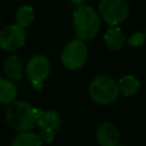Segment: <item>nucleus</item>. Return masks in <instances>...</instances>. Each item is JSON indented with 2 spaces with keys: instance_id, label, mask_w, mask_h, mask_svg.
<instances>
[{
  "instance_id": "1",
  "label": "nucleus",
  "mask_w": 146,
  "mask_h": 146,
  "mask_svg": "<svg viewBox=\"0 0 146 146\" xmlns=\"http://www.w3.org/2000/svg\"><path fill=\"white\" fill-rule=\"evenodd\" d=\"M41 110L34 107L25 100H14L8 104L5 119L10 128L18 132L31 131L35 125Z\"/></svg>"
},
{
  "instance_id": "2",
  "label": "nucleus",
  "mask_w": 146,
  "mask_h": 146,
  "mask_svg": "<svg viewBox=\"0 0 146 146\" xmlns=\"http://www.w3.org/2000/svg\"><path fill=\"white\" fill-rule=\"evenodd\" d=\"M72 27L76 39L91 40L100 31V17L92 7L79 6L72 14Z\"/></svg>"
},
{
  "instance_id": "3",
  "label": "nucleus",
  "mask_w": 146,
  "mask_h": 146,
  "mask_svg": "<svg viewBox=\"0 0 146 146\" xmlns=\"http://www.w3.org/2000/svg\"><path fill=\"white\" fill-rule=\"evenodd\" d=\"M90 99L102 106L113 104L120 96L117 82L108 75L95 76L88 87Z\"/></svg>"
},
{
  "instance_id": "4",
  "label": "nucleus",
  "mask_w": 146,
  "mask_h": 146,
  "mask_svg": "<svg viewBox=\"0 0 146 146\" xmlns=\"http://www.w3.org/2000/svg\"><path fill=\"white\" fill-rule=\"evenodd\" d=\"M97 13L110 26H119L130 15V6L127 0H100Z\"/></svg>"
},
{
  "instance_id": "5",
  "label": "nucleus",
  "mask_w": 146,
  "mask_h": 146,
  "mask_svg": "<svg viewBox=\"0 0 146 146\" xmlns=\"http://www.w3.org/2000/svg\"><path fill=\"white\" fill-rule=\"evenodd\" d=\"M87 58H88V47L84 43V41L79 39L68 41L64 46L60 54L62 64L71 71L80 70L86 64Z\"/></svg>"
},
{
  "instance_id": "6",
  "label": "nucleus",
  "mask_w": 146,
  "mask_h": 146,
  "mask_svg": "<svg viewBox=\"0 0 146 146\" xmlns=\"http://www.w3.org/2000/svg\"><path fill=\"white\" fill-rule=\"evenodd\" d=\"M24 72L33 88L41 90L43 81L47 80L50 74V62L43 55H34L27 60Z\"/></svg>"
},
{
  "instance_id": "7",
  "label": "nucleus",
  "mask_w": 146,
  "mask_h": 146,
  "mask_svg": "<svg viewBox=\"0 0 146 146\" xmlns=\"http://www.w3.org/2000/svg\"><path fill=\"white\" fill-rule=\"evenodd\" d=\"M36 125L40 128L41 132L39 133V137L43 143H51L55 138L56 131L60 128L62 125V117L60 115L52 110H47V111H41Z\"/></svg>"
},
{
  "instance_id": "8",
  "label": "nucleus",
  "mask_w": 146,
  "mask_h": 146,
  "mask_svg": "<svg viewBox=\"0 0 146 146\" xmlns=\"http://www.w3.org/2000/svg\"><path fill=\"white\" fill-rule=\"evenodd\" d=\"M26 41V31L17 24H9L0 32V47L9 52L21 49Z\"/></svg>"
},
{
  "instance_id": "9",
  "label": "nucleus",
  "mask_w": 146,
  "mask_h": 146,
  "mask_svg": "<svg viewBox=\"0 0 146 146\" xmlns=\"http://www.w3.org/2000/svg\"><path fill=\"white\" fill-rule=\"evenodd\" d=\"M96 140L99 146H116L120 144V131L112 122H103L97 127Z\"/></svg>"
},
{
  "instance_id": "10",
  "label": "nucleus",
  "mask_w": 146,
  "mask_h": 146,
  "mask_svg": "<svg viewBox=\"0 0 146 146\" xmlns=\"http://www.w3.org/2000/svg\"><path fill=\"white\" fill-rule=\"evenodd\" d=\"M104 41H105L106 47L110 50L117 52L123 49L127 39H125L122 30L119 26H110L107 29V31L105 32Z\"/></svg>"
},
{
  "instance_id": "11",
  "label": "nucleus",
  "mask_w": 146,
  "mask_h": 146,
  "mask_svg": "<svg viewBox=\"0 0 146 146\" xmlns=\"http://www.w3.org/2000/svg\"><path fill=\"white\" fill-rule=\"evenodd\" d=\"M3 72L10 81H19L23 78L24 64L19 56L11 55L3 63Z\"/></svg>"
},
{
  "instance_id": "12",
  "label": "nucleus",
  "mask_w": 146,
  "mask_h": 146,
  "mask_svg": "<svg viewBox=\"0 0 146 146\" xmlns=\"http://www.w3.org/2000/svg\"><path fill=\"white\" fill-rule=\"evenodd\" d=\"M117 87H119L120 94H122L123 96L129 97V96L135 95V94L139 90V88H140V82H139V80H138L136 76L128 74V75L122 76V78L119 80Z\"/></svg>"
},
{
  "instance_id": "13",
  "label": "nucleus",
  "mask_w": 146,
  "mask_h": 146,
  "mask_svg": "<svg viewBox=\"0 0 146 146\" xmlns=\"http://www.w3.org/2000/svg\"><path fill=\"white\" fill-rule=\"evenodd\" d=\"M9 146H42V141L38 133L23 131L14 137Z\"/></svg>"
},
{
  "instance_id": "14",
  "label": "nucleus",
  "mask_w": 146,
  "mask_h": 146,
  "mask_svg": "<svg viewBox=\"0 0 146 146\" xmlns=\"http://www.w3.org/2000/svg\"><path fill=\"white\" fill-rule=\"evenodd\" d=\"M17 97V88L13 81L0 79V103L10 104Z\"/></svg>"
},
{
  "instance_id": "15",
  "label": "nucleus",
  "mask_w": 146,
  "mask_h": 146,
  "mask_svg": "<svg viewBox=\"0 0 146 146\" xmlns=\"http://www.w3.org/2000/svg\"><path fill=\"white\" fill-rule=\"evenodd\" d=\"M34 19V9L31 6H21L15 13V21L21 27L29 26Z\"/></svg>"
},
{
  "instance_id": "16",
  "label": "nucleus",
  "mask_w": 146,
  "mask_h": 146,
  "mask_svg": "<svg viewBox=\"0 0 146 146\" xmlns=\"http://www.w3.org/2000/svg\"><path fill=\"white\" fill-rule=\"evenodd\" d=\"M146 41V35L144 32H140V31H137V32H133L132 34H130V36L128 38V40L125 42H128V44L130 47H133V48H138V47H141Z\"/></svg>"
},
{
  "instance_id": "17",
  "label": "nucleus",
  "mask_w": 146,
  "mask_h": 146,
  "mask_svg": "<svg viewBox=\"0 0 146 146\" xmlns=\"http://www.w3.org/2000/svg\"><path fill=\"white\" fill-rule=\"evenodd\" d=\"M73 5H75L76 7H79V6H82V5H84V2H86V0H70Z\"/></svg>"
},
{
  "instance_id": "18",
  "label": "nucleus",
  "mask_w": 146,
  "mask_h": 146,
  "mask_svg": "<svg viewBox=\"0 0 146 146\" xmlns=\"http://www.w3.org/2000/svg\"><path fill=\"white\" fill-rule=\"evenodd\" d=\"M116 146H128V145H125V144H119V145H116Z\"/></svg>"
},
{
  "instance_id": "19",
  "label": "nucleus",
  "mask_w": 146,
  "mask_h": 146,
  "mask_svg": "<svg viewBox=\"0 0 146 146\" xmlns=\"http://www.w3.org/2000/svg\"><path fill=\"white\" fill-rule=\"evenodd\" d=\"M144 33H145V35H146V27H145V32H144Z\"/></svg>"
}]
</instances>
